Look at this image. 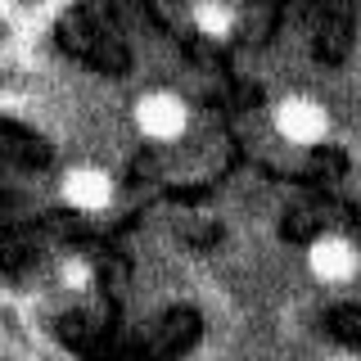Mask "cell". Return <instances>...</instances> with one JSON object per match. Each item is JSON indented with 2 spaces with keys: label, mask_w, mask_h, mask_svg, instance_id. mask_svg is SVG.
Here are the masks:
<instances>
[{
  "label": "cell",
  "mask_w": 361,
  "mask_h": 361,
  "mask_svg": "<svg viewBox=\"0 0 361 361\" xmlns=\"http://www.w3.org/2000/svg\"><path fill=\"white\" fill-rule=\"evenodd\" d=\"M59 195L68 208H77V212H104L113 195H118V185H113V176L104 172V167H95V163H77V167H68L63 180H59Z\"/></svg>",
  "instance_id": "cell-4"
},
{
  "label": "cell",
  "mask_w": 361,
  "mask_h": 361,
  "mask_svg": "<svg viewBox=\"0 0 361 361\" xmlns=\"http://www.w3.org/2000/svg\"><path fill=\"white\" fill-rule=\"evenodd\" d=\"M59 285L68 293H86L90 285H95V267H90L86 257H63L59 262Z\"/></svg>",
  "instance_id": "cell-6"
},
{
  "label": "cell",
  "mask_w": 361,
  "mask_h": 361,
  "mask_svg": "<svg viewBox=\"0 0 361 361\" xmlns=\"http://www.w3.org/2000/svg\"><path fill=\"white\" fill-rule=\"evenodd\" d=\"M271 122H276V135L285 145H293V149H312V145H321L325 135H330V109L312 95L280 99L276 113H271Z\"/></svg>",
  "instance_id": "cell-2"
},
{
  "label": "cell",
  "mask_w": 361,
  "mask_h": 361,
  "mask_svg": "<svg viewBox=\"0 0 361 361\" xmlns=\"http://www.w3.org/2000/svg\"><path fill=\"white\" fill-rule=\"evenodd\" d=\"M330 361H361V357H353V353H338V357H330Z\"/></svg>",
  "instance_id": "cell-11"
},
{
  "label": "cell",
  "mask_w": 361,
  "mask_h": 361,
  "mask_svg": "<svg viewBox=\"0 0 361 361\" xmlns=\"http://www.w3.org/2000/svg\"><path fill=\"white\" fill-rule=\"evenodd\" d=\"M0 361H27V357H23L18 348H0Z\"/></svg>",
  "instance_id": "cell-10"
},
{
  "label": "cell",
  "mask_w": 361,
  "mask_h": 361,
  "mask_svg": "<svg viewBox=\"0 0 361 361\" xmlns=\"http://www.w3.org/2000/svg\"><path fill=\"white\" fill-rule=\"evenodd\" d=\"M195 27L212 41H226L235 32V9L226 0H199L195 5Z\"/></svg>",
  "instance_id": "cell-5"
},
{
  "label": "cell",
  "mask_w": 361,
  "mask_h": 361,
  "mask_svg": "<svg viewBox=\"0 0 361 361\" xmlns=\"http://www.w3.org/2000/svg\"><path fill=\"white\" fill-rule=\"evenodd\" d=\"M131 118H135V131L154 145H176L190 131V104L176 90H149V95H140Z\"/></svg>",
  "instance_id": "cell-1"
},
{
  "label": "cell",
  "mask_w": 361,
  "mask_h": 361,
  "mask_svg": "<svg viewBox=\"0 0 361 361\" xmlns=\"http://www.w3.org/2000/svg\"><path fill=\"white\" fill-rule=\"evenodd\" d=\"M307 271L321 285H348V280L361 271V253L348 235H316L307 248Z\"/></svg>",
  "instance_id": "cell-3"
},
{
  "label": "cell",
  "mask_w": 361,
  "mask_h": 361,
  "mask_svg": "<svg viewBox=\"0 0 361 361\" xmlns=\"http://www.w3.org/2000/svg\"><path fill=\"white\" fill-rule=\"evenodd\" d=\"M0 5H5L9 14H18L23 23H27V18H37V14H45V5H50V0H0Z\"/></svg>",
  "instance_id": "cell-9"
},
{
  "label": "cell",
  "mask_w": 361,
  "mask_h": 361,
  "mask_svg": "<svg viewBox=\"0 0 361 361\" xmlns=\"http://www.w3.org/2000/svg\"><path fill=\"white\" fill-rule=\"evenodd\" d=\"M23 82H27L23 63H18V59H0V95H18Z\"/></svg>",
  "instance_id": "cell-8"
},
{
  "label": "cell",
  "mask_w": 361,
  "mask_h": 361,
  "mask_svg": "<svg viewBox=\"0 0 361 361\" xmlns=\"http://www.w3.org/2000/svg\"><path fill=\"white\" fill-rule=\"evenodd\" d=\"M18 45H23V18L0 5V59H18Z\"/></svg>",
  "instance_id": "cell-7"
}]
</instances>
